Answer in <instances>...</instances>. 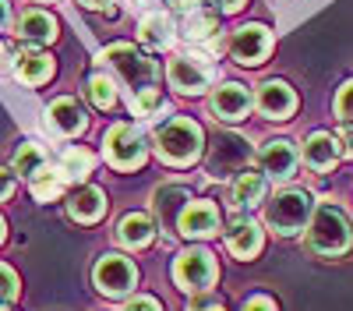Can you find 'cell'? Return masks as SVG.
Returning a JSON list of instances; mask_svg holds the SVG:
<instances>
[{
  "label": "cell",
  "mask_w": 353,
  "mask_h": 311,
  "mask_svg": "<svg viewBox=\"0 0 353 311\" xmlns=\"http://www.w3.org/2000/svg\"><path fill=\"white\" fill-rule=\"evenodd\" d=\"M353 248V226L336 202H321L307 223V251L318 259H339Z\"/></svg>",
  "instance_id": "1"
},
{
  "label": "cell",
  "mask_w": 353,
  "mask_h": 311,
  "mask_svg": "<svg viewBox=\"0 0 353 311\" xmlns=\"http://www.w3.org/2000/svg\"><path fill=\"white\" fill-rule=\"evenodd\" d=\"M152 141H156V156L163 163H170V166H191L201 156L205 131L191 117H170V121H163L156 128Z\"/></svg>",
  "instance_id": "2"
},
{
  "label": "cell",
  "mask_w": 353,
  "mask_h": 311,
  "mask_svg": "<svg viewBox=\"0 0 353 311\" xmlns=\"http://www.w3.org/2000/svg\"><path fill=\"white\" fill-rule=\"evenodd\" d=\"M314 216V198L301 188H279L269 202H265V223L279 237H297L307 230Z\"/></svg>",
  "instance_id": "3"
},
{
  "label": "cell",
  "mask_w": 353,
  "mask_h": 311,
  "mask_svg": "<svg viewBox=\"0 0 353 311\" xmlns=\"http://www.w3.org/2000/svg\"><path fill=\"white\" fill-rule=\"evenodd\" d=\"M99 64H110L117 74L124 78L128 89L141 92V89H152L156 78H159V68L149 53H141L134 43H113L99 53Z\"/></svg>",
  "instance_id": "4"
},
{
  "label": "cell",
  "mask_w": 353,
  "mask_h": 311,
  "mask_svg": "<svg viewBox=\"0 0 353 311\" xmlns=\"http://www.w3.org/2000/svg\"><path fill=\"white\" fill-rule=\"evenodd\" d=\"M219 276V265H216V254L209 248H188L181 251V259L173 262V279L176 287L188 290V294H201L209 290Z\"/></svg>",
  "instance_id": "5"
},
{
  "label": "cell",
  "mask_w": 353,
  "mask_h": 311,
  "mask_svg": "<svg viewBox=\"0 0 353 311\" xmlns=\"http://www.w3.org/2000/svg\"><path fill=\"white\" fill-rule=\"evenodd\" d=\"M103 152L113 170H138L149 156V146H145V134L134 124H113L103 138Z\"/></svg>",
  "instance_id": "6"
},
{
  "label": "cell",
  "mask_w": 353,
  "mask_h": 311,
  "mask_svg": "<svg viewBox=\"0 0 353 311\" xmlns=\"http://www.w3.org/2000/svg\"><path fill=\"white\" fill-rule=\"evenodd\" d=\"M166 78L181 96H201V92H209V85L216 78V68H212L209 57H201V53H181V57L170 61Z\"/></svg>",
  "instance_id": "7"
},
{
  "label": "cell",
  "mask_w": 353,
  "mask_h": 311,
  "mask_svg": "<svg viewBox=\"0 0 353 311\" xmlns=\"http://www.w3.org/2000/svg\"><path fill=\"white\" fill-rule=\"evenodd\" d=\"M276 39H272V28L269 25H241L237 32L230 36V57L237 61L241 68H258L269 61V53H272Z\"/></svg>",
  "instance_id": "8"
},
{
  "label": "cell",
  "mask_w": 353,
  "mask_h": 311,
  "mask_svg": "<svg viewBox=\"0 0 353 311\" xmlns=\"http://www.w3.org/2000/svg\"><path fill=\"white\" fill-rule=\"evenodd\" d=\"M254 149H251V141L244 134H219L216 138V146L209 152V174L212 177H237L241 170H248Z\"/></svg>",
  "instance_id": "9"
},
{
  "label": "cell",
  "mask_w": 353,
  "mask_h": 311,
  "mask_svg": "<svg viewBox=\"0 0 353 311\" xmlns=\"http://www.w3.org/2000/svg\"><path fill=\"white\" fill-rule=\"evenodd\" d=\"M92 279H96L99 294L124 297L138 283V269H134L131 259H124V254H103V259L96 262V269H92Z\"/></svg>",
  "instance_id": "10"
},
{
  "label": "cell",
  "mask_w": 353,
  "mask_h": 311,
  "mask_svg": "<svg viewBox=\"0 0 353 311\" xmlns=\"http://www.w3.org/2000/svg\"><path fill=\"white\" fill-rule=\"evenodd\" d=\"M258 166H261V174L269 177V181H290V177H297V166H301V152L297 146H293L290 138H269L261 146L258 152Z\"/></svg>",
  "instance_id": "11"
},
{
  "label": "cell",
  "mask_w": 353,
  "mask_h": 311,
  "mask_svg": "<svg viewBox=\"0 0 353 311\" xmlns=\"http://www.w3.org/2000/svg\"><path fill=\"white\" fill-rule=\"evenodd\" d=\"M254 106H258V113L265 121H290L293 113H297L301 99H297V92H293L283 78H269L265 85H258Z\"/></svg>",
  "instance_id": "12"
},
{
  "label": "cell",
  "mask_w": 353,
  "mask_h": 311,
  "mask_svg": "<svg viewBox=\"0 0 353 311\" xmlns=\"http://www.w3.org/2000/svg\"><path fill=\"white\" fill-rule=\"evenodd\" d=\"M251 106H254V96H251L248 85H241V81H223V85H216L212 96H209V110L216 113L219 121H226V124L244 121L251 113Z\"/></svg>",
  "instance_id": "13"
},
{
  "label": "cell",
  "mask_w": 353,
  "mask_h": 311,
  "mask_svg": "<svg viewBox=\"0 0 353 311\" xmlns=\"http://www.w3.org/2000/svg\"><path fill=\"white\" fill-rule=\"evenodd\" d=\"M43 128L46 134L53 138H74L88 128V117H85V110L78 106V99L71 96H61V99H53L43 113Z\"/></svg>",
  "instance_id": "14"
},
{
  "label": "cell",
  "mask_w": 353,
  "mask_h": 311,
  "mask_svg": "<svg viewBox=\"0 0 353 311\" xmlns=\"http://www.w3.org/2000/svg\"><path fill=\"white\" fill-rule=\"evenodd\" d=\"M265 244V234H261V226L248 216V212H233V219L226 223V251L233 254V259H254V254L261 251Z\"/></svg>",
  "instance_id": "15"
},
{
  "label": "cell",
  "mask_w": 353,
  "mask_h": 311,
  "mask_svg": "<svg viewBox=\"0 0 353 311\" xmlns=\"http://www.w3.org/2000/svg\"><path fill=\"white\" fill-rule=\"evenodd\" d=\"M219 209L212 202H205V198H198V202H188L181 219H176V230H181L184 237L191 241H205V237H216L219 234Z\"/></svg>",
  "instance_id": "16"
},
{
  "label": "cell",
  "mask_w": 353,
  "mask_h": 311,
  "mask_svg": "<svg viewBox=\"0 0 353 311\" xmlns=\"http://www.w3.org/2000/svg\"><path fill=\"white\" fill-rule=\"evenodd\" d=\"M343 138H336V134H329V131H311L307 138H304V149H301V159L311 166V170H332V166H339V159H343Z\"/></svg>",
  "instance_id": "17"
},
{
  "label": "cell",
  "mask_w": 353,
  "mask_h": 311,
  "mask_svg": "<svg viewBox=\"0 0 353 311\" xmlns=\"http://www.w3.org/2000/svg\"><path fill=\"white\" fill-rule=\"evenodd\" d=\"M11 68H14V78L21 85H43L53 78V57L43 50V46H21L14 57H11Z\"/></svg>",
  "instance_id": "18"
},
{
  "label": "cell",
  "mask_w": 353,
  "mask_h": 311,
  "mask_svg": "<svg viewBox=\"0 0 353 311\" xmlns=\"http://www.w3.org/2000/svg\"><path fill=\"white\" fill-rule=\"evenodd\" d=\"M188 202H191V188L181 184V181H170V184H159L156 188L152 212L163 223V230H176V219H181V212H184Z\"/></svg>",
  "instance_id": "19"
},
{
  "label": "cell",
  "mask_w": 353,
  "mask_h": 311,
  "mask_svg": "<svg viewBox=\"0 0 353 311\" xmlns=\"http://www.w3.org/2000/svg\"><path fill=\"white\" fill-rule=\"evenodd\" d=\"M265 194H269V177L254 174V170H241L237 177L230 181V209L233 212H251L258 202H265Z\"/></svg>",
  "instance_id": "20"
},
{
  "label": "cell",
  "mask_w": 353,
  "mask_h": 311,
  "mask_svg": "<svg viewBox=\"0 0 353 311\" xmlns=\"http://www.w3.org/2000/svg\"><path fill=\"white\" fill-rule=\"evenodd\" d=\"M18 39H25V43H32V46H46V43H53L57 39V32H61V25H57V18L50 14V11H43V8H32V11H25L21 18H18Z\"/></svg>",
  "instance_id": "21"
},
{
  "label": "cell",
  "mask_w": 353,
  "mask_h": 311,
  "mask_svg": "<svg viewBox=\"0 0 353 311\" xmlns=\"http://www.w3.org/2000/svg\"><path fill=\"white\" fill-rule=\"evenodd\" d=\"M138 39L149 50H170L173 39H176V25L166 11H149L138 21Z\"/></svg>",
  "instance_id": "22"
},
{
  "label": "cell",
  "mask_w": 353,
  "mask_h": 311,
  "mask_svg": "<svg viewBox=\"0 0 353 311\" xmlns=\"http://www.w3.org/2000/svg\"><path fill=\"white\" fill-rule=\"evenodd\" d=\"M106 212V194L92 184H81L78 191H71L68 198V216L74 223H99Z\"/></svg>",
  "instance_id": "23"
},
{
  "label": "cell",
  "mask_w": 353,
  "mask_h": 311,
  "mask_svg": "<svg viewBox=\"0 0 353 311\" xmlns=\"http://www.w3.org/2000/svg\"><path fill=\"white\" fill-rule=\"evenodd\" d=\"M117 241H121L124 248H131V251L149 248L156 241V223L145 212H131V216L121 219V226H117Z\"/></svg>",
  "instance_id": "24"
},
{
  "label": "cell",
  "mask_w": 353,
  "mask_h": 311,
  "mask_svg": "<svg viewBox=\"0 0 353 311\" xmlns=\"http://www.w3.org/2000/svg\"><path fill=\"white\" fill-rule=\"evenodd\" d=\"M216 32H219V11L194 8L184 14V39L188 43H209Z\"/></svg>",
  "instance_id": "25"
},
{
  "label": "cell",
  "mask_w": 353,
  "mask_h": 311,
  "mask_svg": "<svg viewBox=\"0 0 353 311\" xmlns=\"http://www.w3.org/2000/svg\"><path fill=\"white\" fill-rule=\"evenodd\" d=\"M96 170V156L88 152V149H81V146H74V149H68L64 156H61V166H57V174H61L64 181H85L88 174Z\"/></svg>",
  "instance_id": "26"
},
{
  "label": "cell",
  "mask_w": 353,
  "mask_h": 311,
  "mask_svg": "<svg viewBox=\"0 0 353 311\" xmlns=\"http://www.w3.org/2000/svg\"><path fill=\"white\" fill-rule=\"evenodd\" d=\"M46 166H50V159H46L43 146H36V141H25V146H18V152H14V159H11V170H14V174H21L25 181H32L36 174H43Z\"/></svg>",
  "instance_id": "27"
},
{
  "label": "cell",
  "mask_w": 353,
  "mask_h": 311,
  "mask_svg": "<svg viewBox=\"0 0 353 311\" xmlns=\"http://www.w3.org/2000/svg\"><path fill=\"white\" fill-rule=\"evenodd\" d=\"M28 191H32L36 202H57V198L64 194V177L46 166L43 174H36L32 181H28Z\"/></svg>",
  "instance_id": "28"
},
{
  "label": "cell",
  "mask_w": 353,
  "mask_h": 311,
  "mask_svg": "<svg viewBox=\"0 0 353 311\" xmlns=\"http://www.w3.org/2000/svg\"><path fill=\"white\" fill-rule=\"evenodd\" d=\"M85 92H88V99H92L99 110H113V103H117V85H113V78H110V74H103V71L88 74Z\"/></svg>",
  "instance_id": "29"
},
{
  "label": "cell",
  "mask_w": 353,
  "mask_h": 311,
  "mask_svg": "<svg viewBox=\"0 0 353 311\" xmlns=\"http://www.w3.org/2000/svg\"><path fill=\"white\" fill-rule=\"evenodd\" d=\"M131 113L134 117H159V113H166V96L156 89H141V92H134V99H131Z\"/></svg>",
  "instance_id": "30"
},
{
  "label": "cell",
  "mask_w": 353,
  "mask_h": 311,
  "mask_svg": "<svg viewBox=\"0 0 353 311\" xmlns=\"http://www.w3.org/2000/svg\"><path fill=\"white\" fill-rule=\"evenodd\" d=\"M18 297V276L11 265L0 262V311H8V304Z\"/></svg>",
  "instance_id": "31"
},
{
  "label": "cell",
  "mask_w": 353,
  "mask_h": 311,
  "mask_svg": "<svg viewBox=\"0 0 353 311\" xmlns=\"http://www.w3.org/2000/svg\"><path fill=\"white\" fill-rule=\"evenodd\" d=\"M332 106H336V117H339V121L353 124V78L336 92V103H332Z\"/></svg>",
  "instance_id": "32"
},
{
  "label": "cell",
  "mask_w": 353,
  "mask_h": 311,
  "mask_svg": "<svg viewBox=\"0 0 353 311\" xmlns=\"http://www.w3.org/2000/svg\"><path fill=\"white\" fill-rule=\"evenodd\" d=\"M188 311H226V304H223V301H219L216 294H209V290H201V294H194V297H191Z\"/></svg>",
  "instance_id": "33"
},
{
  "label": "cell",
  "mask_w": 353,
  "mask_h": 311,
  "mask_svg": "<svg viewBox=\"0 0 353 311\" xmlns=\"http://www.w3.org/2000/svg\"><path fill=\"white\" fill-rule=\"evenodd\" d=\"M124 311H163V304L156 297H149V294H141V297H131Z\"/></svg>",
  "instance_id": "34"
},
{
  "label": "cell",
  "mask_w": 353,
  "mask_h": 311,
  "mask_svg": "<svg viewBox=\"0 0 353 311\" xmlns=\"http://www.w3.org/2000/svg\"><path fill=\"white\" fill-rule=\"evenodd\" d=\"M241 311H279V308H276V301H272V297L254 294V297H248V301H244V308H241Z\"/></svg>",
  "instance_id": "35"
},
{
  "label": "cell",
  "mask_w": 353,
  "mask_h": 311,
  "mask_svg": "<svg viewBox=\"0 0 353 311\" xmlns=\"http://www.w3.org/2000/svg\"><path fill=\"white\" fill-rule=\"evenodd\" d=\"M11 194H14V174L0 166V202H8Z\"/></svg>",
  "instance_id": "36"
},
{
  "label": "cell",
  "mask_w": 353,
  "mask_h": 311,
  "mask_svg": "<svg viewBox=\"0 0 353 311\" xmlns=\"http://www.w3.org/2000/svg\"><path fill=\"white\" fill-rule=\"evenodd\" d=\"M248 4V0H216V8H219V14H233V11H241Z\"/></svg>",
  "instance_id": "37"
},
{
  "label": "cell",
  "mask_w": 353,
  "mask_h": 311,
  "mask_svg": "<svg viewBox=\"0 0 353 311\" xmlns=\"http://www.w3.org/2000/svg\"><path fill=\"white\" fill-rule=\"evenodd\" d=\"M339 138H343V146H346V152L353 156V124H346V121H343V124H339Z\"/></svg>",
  "instance_id": "38"
},
{
  "label": "cell",
  "mask_w": 353,
  "mask_h": 311,
  "mask_svg": "<svg viewBox=\"0 0 353 311\" xmlns=\"http://www.w3.org/2000/svg\"><path fill=\"white\" fill-rule=\"evenodd\" d=\"M8 28H11V4L0 0V32H8Z\"/></svg>",
  "instance_id": "39"
},
{
  "label": "cell",
  "mask_w": 353,
  "mask_h": 311,
  "mask_svg": "<svg viewBox=\"0 0 353 311\" xmlns=\"http://www.w3.org/2000/svg\"><path fill=\"white\" fill-rule=\"evenodd\" d=\"M166 4H170L173 11H184V14H188V11H194V8H201L198 0H166Z\"/></svg>",
  "instance_id": "40"
},
{
  "label": "cell",
  "mask_w": 353,
  "mask_h": 311,
  "mask_svg": "<svg viewBox=\"0 0 353 311\" xmlns=\"http://www.w3.org/2000/svg\"><path fill=\"white\" fill-rule=\"evenodd\" d=\"M78 4H81V8H88V11H106V8L113 4V0H78Z\"/></svg>",
  "instance_id": "41"
},
{
  "label": "cell",
  "mask_w": 353,
  "mask_h": 311,
  "mask_svg": "<svg viewBox=\"0 0 353 311\" xmlns=\"http://www.w3.org/2000/svg\"><path fill=\"white\" fill-rule=\"evenodd\" d=\"M156 4H166V0H138V8H156Z\"/></svg>",
  "instance_id": "42"
},
{
  "label": "cell",
  "mask_w": 353,
  "mask_h": 311,
  "mask_svg": "<svg viewBox=\"0 0 353 311\" xmlns=\"http://www.w3.org/2000/svg\"><path fill=\"white\" fill-rule=\"evenodd\" d=\"M8 64V50H4V43H0V68Z\"/></svg>",
  "instance_id": "43"
},
{
  "label": "cell",
  "mask_w": 353,
  "mask_h": 311,
  "mask_svg": "<svg viewBox=\"0 0 353 311\" xmlns=\"http://www.w3.org/2000/svg\"><path fill=\"white\" fill-rule=\"evenodd\" d=\"M4 237H8V226H4V219H0V244H4Z\"/></svg>",
  "instance_id": "44"
},
{
  "label": "cell",
  "mask_w": 353,
  "mask_h": 311,
  "mask_svg": "<svg viewBox=\"0 0 353 311\" xmlns=\"http://www.w3.org/2000/svg\"><path fill=\"white\" fill-rule=\"evenodd\" d=\"M36 4H57V0H36Z\"/></svg>",
  "instance_id": "45"
}]
</instances>
